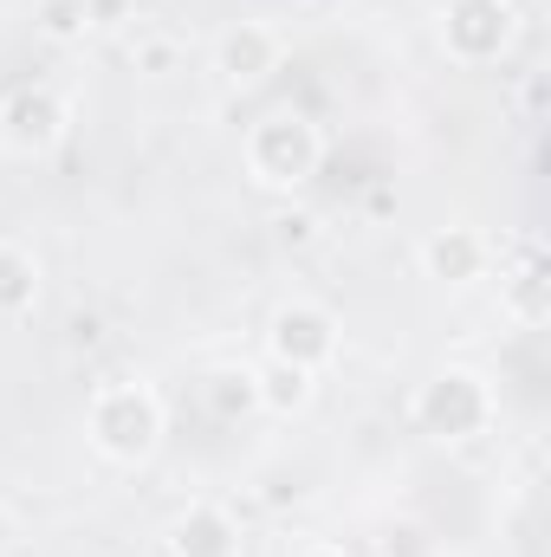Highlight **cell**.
I'll return each mask as SVG.
<instances>
[{
	"mask_svg": "<svg viewBox=\"0 0 551 557\" xmlns=\"http://www.w3.org/2000/svg\"><path fill=\"white\" fill-rule=\"evenodd\" d=\"M383 557H428V539H421L415 525H403V532L383 539Z\"/></svg>",
	"mask_w": 551,
	"mask_h": 557,
	"instance_id": "cell-14",
	"label": "cell"
},
{
	"mask_svg": "<svg viewBox=\"0 0 551 557\" xmlns=\"http://www.w3.org/2000/svg\"><path fill=\"white\" fill-rule=\"evenodd\" d=\"M513 39V7L506 0H454L448 7V52L467 59V65H487L500 59Z\"/></svg>",
	"mask_w": 551,
	"mask_h": 557,
	"instance_id": "cell-4",
	"label": "cell"
},
{
	"mask_svg": "<svg viewBox=\"0 0 551 557\" xmlns=\"http://www.w3.org/2000/svg\"><path fill=\"white\" fill-rule=\"evenodd\" d=\"M428 273L434 278H480L487 273V240L480 234H467V227H448V234H434L428 240Z\"/></svg>",
	"mask_w": 551,
	"mask_h": 557,
	"instance_id": "cell-9",
	"label": "cell"
},
{
	"mask_svg": "<svg viewBox=\"0 0 551 557\" xmlns=\"http://www.w3.org/2000/svg\"><path fill=\"white\" fill-rule=\"evenodd\" d=\"M0 124H7V143L13 149H52V143L65 137V104L33 85V91H13L0 104Z\"/></svg>",
	"mask_w": 551,
	"mask_h": 557,
	"instance_id": "cell-6",
	"label": "cell"
},
{
	"mask_svg": "<svg viewBox=\"0 0 551 557\" xmlns=\"http://www.w3.org/2000/svg\"><path fill=\"white\" fill-rule=\"evenodd\" d=\"M39 26L52 39H78L91 26V0H39Z\"/></svg>",
	"mask_w": 551,
	"mask_h": 557,
	"instance_id": "cell-12",
	"label": "cell"
},
{
	"mask_svg": "<svg viewBox=\"0 0 551 557\" xmlns=\"http://www.w3.org/2000/svg\"><path fill=\"white\" fill-rule=\"evenodd\" d=\"M305 557H344V552H331V545H318V552H305Z\"/></svg>",
	"mask_w": 551,
	"mask_h": 557,
	"instance_id": "cell-16",
	"label": "cell"
},
{
	"mask_svg": "<svg viewBox=\"0 0 551 557\" xmlns=\"http://www.w3.org/2000/svg\"><path fill=\"white\" fill-rule=\"evenodd\" d=\"M39 298V267L20 247H0V318H20Z\"/></svg>",
	"mask_w": 551,
	"mask_h": 557,
	"instance_id": "cell-10",
	"label": "cell"
},
{
	"mask_svg": "<svg viewBox=\"0 0 551 557\" xmlns=\"http://www.w3.org/2000/svg\"><path fill=\"white\" fill-rule=\"evenodd\" d=\"M487 416H493V396H487V383L467 376V370H441V376L415 396V421H421L428 434H441V441H467V434H480Z\"/></svg>",
	"mask_w": 551,
	"mask_h": 557,
	"instance_id": "cell-2",
	"label": "cell"
},
{
	"mask_svg": "<svg viewBox=\"0 0 551 557\" xmlns=\"http://www.w3.org/2000/svg\"><path fill=\"white\" fill-rule=\"evenodd\" d=\"M273 350H279V363H292V370H318L338 350V331H331V318L318 305H285L273 318Z\"/></svg>",
	"mask_w": 551,
	"mask_h": 557,
	"instance_id": "cell-5",
	"label": "cell"
},
{
	"mask_svg": "<svg viewBox=\"0 0 551 557\" xmlns=\"http://www.w3.org/2000/svg\"><path fill=\"white\" fill-rule=\"evenodd\" d=\"M169 552L175 557H234L241 552V532H234V519L221 506H195L188 519H175Z\"/></svg>",
	"mask_w": 551,
	"mask_h": 557,
	"instance_id": "cell-7",
	"label": "cell"
},
{
	"mask_svg": "<svg viewBox=\"0 0 551 557\" xmlns=\"http://www.w3.org/2000/svg\"><path fill=\"white\" fill-rule=\"evenodd\" d=\"M7 539H13V519H7V512H0V552H7Z\"/></svg>",
	"mask_w": 551,
	"mask_h": 557,
	"instance_id": "cell-15",
	"label": "cell"
},
{
	"mask_svg": "<svg viewBox=\"0 0 551 557\" xmlns=\"http://www.w3.org/2000/svg\"><path fill=\"white\" fill-rule=\"evenodd\" d=\"M208 403H215V416H247V409H260V376L254 370H221V376H208Z\"/></svg>",
	"mask_w": 551,
	"mask_h": 557,
	"instance_id": "cell-11",
	"label": "cell"
},
{
	"mask_svg": "<svg viewBox=\"0 0 551 557\" xmlns=\"http://www.w3.org/2000/svg\"><path fill=\"white\" fill-rule=\"evenodd\" d=\"M162 434V409L156 396L137 389V383H118V389H98L91 403V441L111 454V460H143Z\"/></svg>",
	"mask_w": 551,
	"mask_h": 557,
	"instance_id": "cell-1",
	"label": "cell"
},
{
	"mask_svg": "<svg viewBox=\"0 0 551 557\" xmlns=\"http://www.w3.org/2000/svg\"><path fill=\"white\" fill-rule=\"evenodd\" d=\"M247 156H254V175H260V182L292 188V182H305V175L318 169V131H311L305 117L279 111V117H267V124L254 131Z\"/></svg>",
	"mask_w": 551,
	"mask_h": 557,
	"instance_id": "cell-3",
	"label": "cell"
},
{
	"mask_svg": "<svg viewBox=\"0 0 551 557\" xmlns=\"http://www.w3.org/2000/svg\"><path fill=\"white\" fill-rule=\"evenodd\" d=\"M273 65H279V39L267 26H234V33L221 39V72H228L234 85H260Z\"/></svg>",
	"mask_w": 551,
	"mask_h": 557,
	"instance_id": "cell-8",
	"label": "cell"
},
{
	"mask_svg": "<svg viewBox=\"0 0 551 557\" xmlns=\"http://www.w3.org/2000/svg\"><path fill=\"white\" fill-rule=\"evenodd\" d=\"M305 396H311V370H292V363H279L260 383V403H273V409H298Z\"/></svg>",
	"mask_w": 551,
	"mask_h": 557,
	"instance_id": "cell-13",
	"label": "cell"
}]
</instances>
